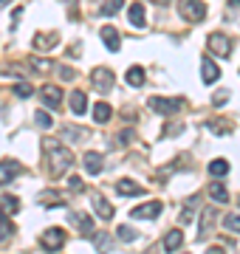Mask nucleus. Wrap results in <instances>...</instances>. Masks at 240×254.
Here are the masks:
<instances>
[{
  "mask_svg": "<svg viewBox=\"0 0 240 254\" xmlns=\"http://www.w3.org/2000/svg\"><path fill=\"white\" fill-rule=\"evenodd\" d=\"M43 147H46L51 175H54V178H60V175H62L65 170L74 164V155H71V150H68V147H62L60 141H54V138H46V141H43Z\"/></svg>",
  "mask_w": 240,
  "mask_h": 254,
  "instance_id": "1",
  "label": "nucleus"
},
{
  "mask_svg": "<svg viewBox=\"0 0 240 254\" xmlns=\"http://www.w3.org/2000/svg\"><path fill=\"white\" fill-rule=\"evenodd\" d=\"M178 14L189 23H201L206 17V6L201 0H178Z\"/></svg>",
  "mask_w": 240,
  "mask_h": 254,
  "instance_id": "2",
  "label": "nucleus"
},
{
  "mask_svg": "<svg viewBox=\"0 0 240 254\" xmlns=\"http://www.w3.org/2000/svg\"><path fill=\"white\" fill-rule=\"evenodd\" d=\"M91 82H93V88H96L99 93H111L113 91V71L111 68H93Z\"/></svg>",
  "mask_w": 240,
  "mask_h": 254,
  "instance_id": "3",
  "label": "nucleus"
},
{
  "mask_svg": "<svg viewBox=\"0 0 240 254\" xmlns=\"http://www.w3.org/2000/svg\"><path fill=\"white\" fill-rule=\"evenodd\" d=\"M40 243H43V249H46V252H60V249H62V243H65V232H62V229H57V226H51V229H46V232H43Z\"/></svg>",
  "mask_w": 240,
  "mask_h": 254,
  "instance_id": "4",
  "label": "nucleus"
},
{
  "mask_svg": "<svg viewBox=\"0 0 240 254\" xmlns=\"http://www.w3.org/2000/svg\"><path fill=\"white\" fill-rule=\"evenodd\" d=\"M150 108L156 110V113L170 116V113H176V110L184 108V102L181 99H167V96H153V99H150Z\"/></svg>",
  "mask_w": 240,
  "mask_h": 254,
  "instance_id": "5",
  "label": "nucleus"
},
{
  "mask_svg": "<svg viewBox=\"0 0 240 254\" xmlns=\"http://www.w3.org/2000/svg\"><path fill=\"white\" fill-rule=\"evenodd\" d=\"M161 209H164V203L161 200H150V203H141V206H136L130 215L139 220H156L158 215H161Z\"/></svg>",
  "mask_w": 240,
  "mask_h": 254,
  "instance_id": "6",
  "label": "nucleus"
},
{
  "mask_svg": "<svg viewBox=\"0 0 240 254\" xmlns=\"http://www.w3.org/2000/svg\"><path fill=\"white\" fill-rule=\"evenodd\" d=\"M91 203H93V212H96L99 218H105V220H111L113 215H116V209H113V203H111L108 198H105L102 192H93V195H91Z\"/></svg>",
  "mask_w": 240,
  "mask_h": 254,
  "instance_id": "7",
  "label": "nucleus"
},
{
  "mask_svg": "<svg viewBox=\"0 0 240 254\" xmlns=\"http://www.w3.org/2000/svg\"><path fill=\"white\" fill-rule=\"evenodd\" d=\"M209 51L218 57H229L232 51V43H229V37L221 34V31H215V34H209Z\"/></svg>",
  "mask_w": 240,
  "mask_h": 254,
  "instance_id": "8",
  "label": "nucleus"
},
{
  "mask_svg": "<svg viewBox=\"0 0 240 254\" xmlns=\"http://www.w3.org/2000/svg\"><path fill=\"white\" fill-rule=\"evenodd\" d=\"M40 96H43V105L51 108V110L62 105V91H60L57 85H43V88H40Z\"/></svg>",
  "mask_w": 240,
  "mask_h": 254,
  "instance_id": "9",
  "label": "nucleus"
},
{
  "mask_svg": "<svg viewBox=\"0 0 240 254\" xmlns=\"http://www.w3.org/2000/svg\"><path fill=\"white\" fill-rule=\"evenodd\" d=\"M68 218H71V223L79 229V235H85V237L93 235V218L88 215V212H71Z\"/></svg>",
  "mask_w": 240,
  "mask_h": 254,
  "instance_id": "10",
  "label": "nucleus"
},
{
  "mask_svg": "<svg viewBox=\"0 0 240 254\" xmlns=\"http://www.w3.org/2000/svg\"><path fill=\"white\" fill-rule=\"evenodd\" d=\"M201 76H203L206 85H215V82H218L221 71H218V65L212 63V57H201Z\"/></svg>",
  "mask_w": 240,
  "mask_h": 254,
  "instance_id": "11",
  "label": "nucleus"
},
{
  "mask_svg": "<svg viewBox=\"0 0 240 254\" xmlns=\"http://www.w3.org/2000/svg\"><path fill=\"white\" fill-rule=\"evenodd\" d=\"M99 37H102V43L111 48V51H119V46H121V37H119V31L113 26H105V28H99Z\"/></svg>",
  "mask_w": 240,
  "mask_h": 254,
  "instance_id": "12",
  "label": "nucleus"
},
{
  "mask_svg": "<svg viewBox=\"0 0 240 254\" xmlns=\"http://www.w3.org/2000/svg\"><path fill=\"white\" fill-rule=\"evenodd\" d=\"M116 192H119L121 198H130V195H144V190H141L136 181H130V178H121V181L116 184Z\"/></svg>",
  "mask_w": 240,
  "mask_h": 254,
  "instance_id": "13",
  "label": "nucleus"
},
{
  "mask_svg": "<svg viewBox=\"0 0 240 254\" xmlns=\"http://www.w3.org/2000/svg\"><path fill=\"white\" fill-rule=\"evenodd\" d=\"M181 246H184V232H181V229L167 232V237H164V249H167V252L173 254V252H178Z\"/></svg>",
  "mask_w": 240,
  "mask_h": 254,
  "instance_id": "14",
  "label": "nucleus"
},
{
  "mask_svg": "<svg viewBox=\"0 0 240 254\" xmlns=\"http://www.w3.org/2000/svg\"><path fill=\"white\" fill-rule=\"evenodd\" d=\"M17 173H20V164L17 161H11V158L0 161V184H9Z\"/></svg>",
  "mask_w": 240,
  "mask_h": 254,
  "instance_id": "15",
  "label": "nucleus"
},
{
  "mask_svg": "<svg viewBox=\"0 0 240 254\" xmlns=\"http://www.w3.org/2000/svg\"><path fill=\"white\" fill-rule=\"evenodd\" d=\"M82 164H85V170H88L91 175H99L102 173V164H105V161H102L99 153H85Z\"/></svg>",
  "mask_w": 240,
  "mask_h": 254,
  "instance_id": "16",
  "label": "nucleus"
},
{
  "mask_svg": "<svg viewBox=\"0 0 240 254\" xmlns=\"http://www.w3.org/2000/svg\"><path fill=\"white\" fill-rule=\"evenodd\" d=\"M57 40H60V37H57L54 31H48V34H37V37H34V48H37V51H48V48L57 46Z\"/></svg>",
  "mask_w": 240,
  "mask_h": 254,
  "instance_id": "17",
  "label": "nucleus"
},
{
  "mask_svg": "<svg viewBox=\"0 0 240 254\" xmlns=\"http://www.w3.org/2000/svg\"><path fill=\"white\" fill-rule=\"evenodd\" d=\"M127 20H130V26L144 28V6H141V3H133L130 11H127Z\"/></svg>",
  "mask_w": 240,
  "mask_h": 254,
  "instance_id": "18",
  "label": "nucleus"
},
{
  "mask_svg": "<svg viewBox=\"0 0 240 254\" xmlns=\"http://www.w3.org/2000/svg\"><path fill=\"white\" fill-rule=\"evenodd\" d=\"M127 85L130 88H141L144 85V68L141 65H130L127 68Z\"/></svg>",
  "mask_w": 240,
  "mask_h": 254,
  "instance_id": "19",
  "label": "nucleus"
},
{
  "mask_svg": "<svg viewBox=\"0 0 240 254\" xmlns=\"http://www.w3.org/2000/svg\"><path fill=\"white\" fill-rule=\"evenodd\" d=\"M91 237H93V243H96V252L99 254H108L113 249V240H111L108 232H96V235H91Z\"/></svg>",
  "mask_w": 240,
  "mask_h": 254,
  "instance_id": "20",
  "label": "nucleus"
},
{
  "mask_svg": "<svg viewBox=\"0 0 240 254\" xmlns=\"http://www.w3.org/2000/svg\"><path fill=\"white\" fill-rule=\"evenodd\" d=\"M215 218H218V212H215V209H203V218H201V237H209Z\"/></svg>",
  "mask_w": 240,
  "mask_h": 254,
  "instance_id": "21",
  "label": "nucleus"
},
{
  "mask_svg": "<svg viewBox=\"0 0 240 254\" xmlns=\"http://www.w3.org/2000/svg\"><path fill=\"white\" fill-rule=\"evenodd\" d=\"M0 212H3V215H14V212H20V200L11 198V195H0Z\"/></svg>",
  "mask_w": 240,
  "mask_h": 254,
  "instance_id": "22",
  "label": "nucleus"
},
{
  "mask_svg": "<svg viewBox=\"0 0 240 254\" xmlns=\"http://www.w3.org/2000/svg\"><path fill=\"white\" fill-rule=\"evenodd\" d=\"M209 175H215V178H226V175H229V161H226V158H215V161L209 164Z\"/></svg>",
  "mask_w": 240,
  "mask_h": 254,
  "instance_id": "23",
  "label": "nucleus"
},
{
  "mask_svg": "<svg viewBox=\"0 0 240 254\" xmlns=\"http://www.w3.org/2000/svg\"><path fill=\"white\" fill-rule=\"evenodd\" d=\"M71 110H74L76 116H82L85 110H88V102H85V93H82V91H74V93H71Z\"/></svg>",
  "mask_w": 240,
  "mask_h": 254,
  "instance_id": "24",
  "label": "nucleus"
},
{
  "mask_svg": "<svg viewBox=\"0 0 240 254\" xmlns=\"http://www.w3.org/2000/svg\"><path fill=\"white\" fill-rule=\"evenodd\" d=\"M209 198L212 200H218V203H226V200H229V192L223 190V184H209Z\"/></svg>",
  "mask_w": 240,
  "mask_h": 254,
  "instance_id": "25",
  "label": "nucleus"
},
{
  "mask_svg": "<svg viewBox=\"0 0 240 254\" xmlns=\"http://www.w3.org/2000/svg\"><path fill=\"white\" fill-rule=\"evenodd\" d=\"M111 116H113L111 105H105V102H96V105H93V119H96V122H108Z\"/></svg>",
  "mask_w": 240,
  "mask_h": 254,
  "instance_id": "26",
  "label": "nucleus"
},
{
  "mask_svg": "<svg viewBox=\"0 0 240 254\" xmlns=\"http://www.w3.org/2000/svg\"><path fill=\"white\" fill-rule=\"evenodd\" d=\"M11 235H14V223L9 220V215L0 212V240H9Z\"/></svg>",
  "mask_w": 240,
  "mask_h": 254,
  "instance_id": "27",
  "label": "nucleus"
},
{
  "mask_svg": "<svg viewBox=\"0 0 240 254\" xmlns=\"http://www.w3.org/2000/svg\"><path fill=\"white\" fill-rule=\"evenodd\" d=\"M121 9V0H102V14H105V17H113V14H116V11Z\"/></svg>",
  "mask_w": 240,
  "mask_h": 254,
  "instance_id": "28",
  "label": "nucleus"
},
{
  "mask_svg": "<svg viewBox=\"0 0 240 254\" xmlns=\"http://www.w3.org/2000/svg\"><path fill=\"white\" fill-rule=\"evenodd\" d=\"M195 206H198V195H192V198L184 203V215H181V220H184V223H189V220L195 218Z\"/></svg>",
  "mask_w": 240,
  "mask_h": 254,
  "instance_id": "29",
  "label": "nucleus"
},
{
  "mask_svg": "<svg viewBox=\"0 0 240 254\" xmlns=\"http://www.w3.org/2000/svg\"><path fill=\"white\" fill-rule=\"evenodd\" d=\"M209 130H212L215 136H229L232 133V127L223 125V119H212V122H209Z\"/></svg>",
  "mask_w": 240,
  "mask_h": 254,
  "instance_id": "30",
  "label": "nucleus"
},
{
  "mask_svg": "<svg viewBox=\"0 0 240 254\" xmlns=\"http://www.w3.org/2000/svg\"><path fill=\"white\" fill-rule=\"evenodd\" d=\"M116 235H119L121 243H133V240L139 237V232H136V229H130V226H119V229H116Z\"/></svg>",
  "mask_w": 240,
  "mask_h": 254,
  "instance_id": "31",
  "label": "nucleus"
},
{
  "mask_svg": "<svg viewBox=\"0 0 240 254\" xmlns=\"http://www.w3.org/2000/svg\"><path fill=\"white\" fill-rule=\"evenodd\" d=\"M34 119H37V125L43 127V130H51V125H54V119L48 116V113H43V110H37V113H34Z\"/></svg>",
  "mask_w": 240,
  "mask_h": 254,
  "instance_id": "32",
  "label": "nucleus"
},
{
  "mask_svg": "<svg viewBox=\"0 0 240 254\" xmlns=\"http://www.w3.org/2000/svg\"><path fill=\"white\" fill-rule=\"evenodd\" d=\"M31 93H34V88H31L28 82H17V85H14V96H23V99H26Z\"/></svg>",
  "mask_w": 240,
  "mask_h": 254,
  "instance_id": "33",
  "label": "nucleus"
},
{
  "mask_svg": "<svg viewBox=\"0 0 240 254\" xmlns=\"http://www.w3.org/2000/svg\"><path fill=\"white\" fill-rule=\"evenodd\" d=\"M223 226L229 229V232H240V215H229V218H223Z\"/></svg>",
  "mask_w": 240,
  "mask_h": 254,
  "instance_id": "34",
  "label": "nucleus"
},
{
  "mask_svg": "<svg viewBox=\"0 0 240 254\" xmlns=\"http://www.w3.org/2000/svg\"><path fill=\"white\" fill-rule=\"evenodd\" d=\"M31 68H34V71H48L51 63H48V60H40V57H31Z\"/></svg>",
  "mask_w": 240,
  "mask_h": 254,
  "instance_id": "35",
  "label": "nucleus"
},
{
  "mask_svg": "<svg viewBox=\"0 0 240 254\" xmlns=\"http://www.w3.org/2000/svg\"><path fill=\"white\" fill-rule=\"evenodd\" d=\"M68 187H71V192H82L85 190V184H82L79 175H71V178H68Z\"/></svg>",
  "mask_w": 240,
  "mask_h": 254,
  "instance_id": "36",
  "label": "nucleus"
},
{
  "mask_svg": "<svg viewBox=\"0 0 240 254\" xmlns=\"http://www.w3.org/2000/svg\"><path fill=\"white\" fill-rule=\"evenodd\" d=\"M226 102H229V91H218L212 96V105L215 108H221V105H226Z\"/></svg>",
  "mask_w": 240,
  "mask_h": 254,
  "instance_id": "37",
  "label": "nucleus"
},
{
  "mask_svg": "<svg viewBox=\"0 0 240 254\" xmlns=\"http://www.w3.org/2000/svg\"><path fill=\"white\" fill-rule=\"evenodd\" d=\"M62 136H65V138H82V136H85V130H76V127H65Z\"/></svg>",
  "mask_w": 240,
  "mask_h": 254,
  "instance_id": "38",
  "label": "nucleus"
},
{
  "mask_svg": "<svg viewBox=\"0 0 240 254\" xmlns=\"http://www.w3.org/2000/svg\"><path fill=\"white\" fill-rule=\"evenodd\" d=\"M119 141H121V144H130V141H133V130H121Z\"/></svg>",
  "mask_w": 240,
  "mask_h": 254,
  "instance_id": "39",
  "label": "nucleus"
},
{
  "mask_svg": "<svg viewBox=\"0 0 240 254\" xmlns=\"http://www.w3.org/2000/svg\"><path fill=\"white\" fill-rule=\"evenodd\" d=\"M65 76V79H76V73H74V68H62V71H60Z\"/></svg>",
  "mask_w": 240,
  "mask_h": 254,
  "instance_id": "40",
  "label": "nucleus"
},
{
  "mask_svg": "<svg viewBox=\"0 0 240 254\" xmlns=\"http://www.w3.org/2000/svg\"><path fill=\"white\" fill-rule=\"evenodd\" d=\"M206 254H223V249H218V246H215V249H209Z\"/></svg>",
  "mask_w": 240,
  "mask_h": 254,
  "instance_id": "41",
  "label": "nucleus"
},
{
  "mask_svg": "<svg viewBox=\"0 0 240 254\" xmlns=\"http://www.w3.org/2000/svg\"><path fill=\"white\" fill-rule=\"evenodd\" d=\"M232 3V9H240V0H229Z\"/></svg>",
  "mask_w": 240,
  "mask_h": 254,
  "instance_id": "42",
  "label": "nucleus"
},
{
  "mask_svg": "<svg viewBox=\"0 0 240 254\" xmlns=\"http://www.w3.org/2000/svg\"><path fill=\"white\" fill-rule=\"evenodd\" d=\"M156 3H161V6H164V3H170V0H156Z\"/></svg>",
  "mask_w": 240,
  "mask_h": 254,
  "instance_id": "43",
  "label": "nucleus"
},
{
  "mask_svg": "<svg viewBox=\"0 0 240 254\" xmlns=\"http://www.w3.org/2000/svg\"><path fill=\"white\" fill-rule=\"evenodd\" d=\"M6 3H9V0H0V6H6Z\"/></svg>",
  "mask_w": 240,
  "mask_h": 254,
  "instance_id": "44",
  "label": "nucleus"
}]
</instances>
